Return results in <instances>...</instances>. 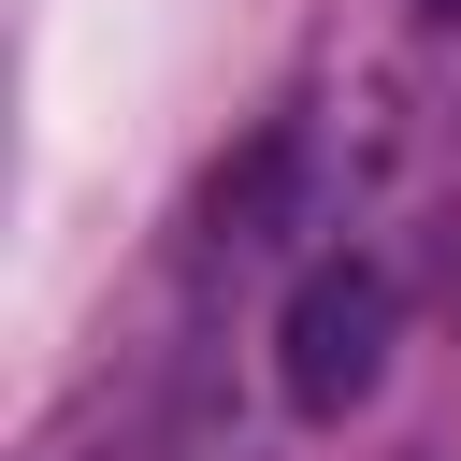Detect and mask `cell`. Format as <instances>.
<instances>
[{
    "label": "cell",
    "instance_id": "6da1fadb",
    "mask_svg": "<svg viewBox=\"0 0 461 461\" xmlns=\"http://www.w3.org/2000/svg\"><path fill=\"white\" fill-rule=\"evenodd\" d=\"M389 331H403V288H389V259L331 245V259L288 288V317H274V389H288V418H346V403H375V375H389Z\"/></svg>",
    "mask_w": 461,
    "mask_h": 461
},
{
    "label": "cell",
    "instance_id": "7a4b0ae2",
    "mask_svg": "<svg viewBox=\"0 0 461 461\" xmlns=\"http://www.w3.org/2000/svg\"><path fill=\"white\" fill-rule=\"evenodd\" d=\"M432 14H461V0H432Z\"/></svg>",
    "mask_w": 461,
    "mask_h": 461
}]
</instances>
